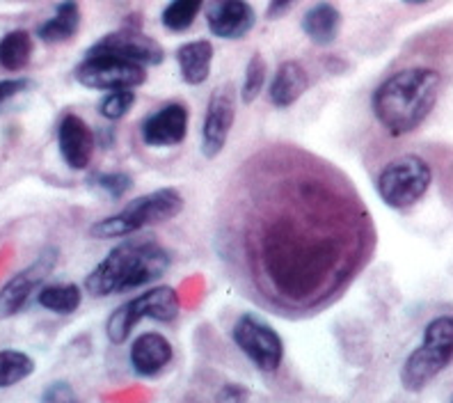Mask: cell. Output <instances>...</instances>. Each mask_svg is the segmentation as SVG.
I'll return each instance as SVG.
<instances>
[{
	"mask_svg": "<svg viewBox=\"0 0 453 403\" xmlns=\"http://www.w3.org/2000/svg\"><path fill=\"white\" fill-rule=\"evenodd\" d=\"M183 205L186 202H183V195L177 188H156L151 193L131 199L122 211L96 221L89 227V234L99 241L133 236L147 227L161 225V222H170L172 218H177L183 211Z\"/></svg>",
	"mask_w": 453,
	"mask_h": 403,
	"instance_id": "obj_4",
	"label": "cell"
},
{
	"mask_svg": "<svg viewBox=\"0 0 453 403\" xmlns=\"http://www.w3.org/2000/svg\"><path fill=\"white\" fill-rule=\"evenodd\" d=\"M39 307L53 312V314H73L83 303V291L72 282H60V284H46L37 291Z\"/></svg>",
	"mask_w": 453,
	"mask_h": 403,
	"instance_id": "obj_22",
	"label": "cell"
},
{
	"mask_svg": "<svg viewBox=\"0 0 453 403\" xmlns=\"http://www.w3.org/2000/svg\"><path fill=\"white\" fill-rule=\"evenodd\" d=\"M213 44L209 39H195L186 42L177 49V65L181 72V81L190 88L204 85L211 76V65H213Z\"/></svg>",
	"mask_w": 453,
	"mask_h": 403,
	"instance_id": "obj_18",
	"label": "cell"
},
{
	"mask_svg": "<svg viewBox=\"0 0 453 403\" xmlns=\"http://www.w3.org/2000/svg\"><path fill=\"white\" fill-rule=\"evenodd\" d=\"M58 264V250L49 248L39 254L37 260L30 266H26L23 271H19L17 275H12L10 280L0 287V321L12 319L14 314L28 305V300L33 298V293L42 289L46 277L53 273Z\"/></svg>",
	"mask_w": 453,
	"mask_h": 403,
	"instance_id": "obj_12",
	"label": "cell"
},
{
	"mask_svg": "<svg viewBox=\"0 0 453 403\" xmlns=\"http://www.w3.org/2000/svg\"><path fill=\"white\" fill-rule=\"evenodd\" d=\"M81 28V7L78 0H62L56 14L37 28V37L44 44H65Z\"/></svg>",
	"mask_w": 453,
	"mask_h": 403,
	"instance_id": "obj_20",
	"label": "cell"
},
{
	"mask_svg": "<svg viewBox=\"0 0 453 403\" xmlns=\"http://www.w3.org/2000/svg\"><path fill=\"white\" fill-rule=\"evenodd\" d=\"M181 312V300H179L177 289L161 284V287H151L144 293H138L135 298L127 300L108 316L105 321V337L111 339L115 346L127 342L131 337L133 328L138 326L140 321L150 319L158 323H172Z\"/></svg>",
	"mask_w": 453,
	"mask_h": 403,
	"instance_id": "obj_7",
	"label": "cell"
},
{
	"mask_svg": "<svg viewBox=\"0 0 453 403\" xmlns=\"http://www.w3.org/2000/svg\"><path fill=\"white\" fill-rule=\"evenodd\" d=\"M453 360V316H435L424 328V339L401 367V385L408 392H421L442 374Z\"/></svg>",
	"mask_w": 453,
	"mask_h": 403,
	"instance_id": "obj_5",
	"label": "cell"
},
{
	"mask_svg": "<svg viewBox=\"0 0 453 403\" xmlns=\"http://www.w3.org/2000/svg\"><path fill=\"white\" fill-rule=\"evenodd\" d=\"M300 26L311 44L330 46L337 42L339 33H342V12L327 0H321L304 12Z\"/></svg>",
	"mask_w": 453,
	"mask_h": 403,
	"instance_id": "obj_19",
	"label": "cell"
},
{
	"mask_svg": "<svg viewBox=\"0 0 453 403\" xmlns=\"http://www.w3.org/2000/svg\"><path fill=\"white\" fill-rule=\"evenodd\" d=\"M451 403H453V399H451Z\"/></svg>",
	"mask_w": 453,
	"mask_h": 403,
	"instance_id": "obj_32",
	"label": "cell"
},
{
	"mask_svg": "<svg viewBox=\"0 0 453 403\" xmlns=\"http://www.w3.org/2000/svg\"><path fill=\"white\" fill-rule=\"evenodd\" d=\"M238 92L234 83L218 85L209 97L202 124V156L209 160L218 159L225 151L229 133L236 122Z\"/></svg>",
	"mask_w": 453,
	"mask_h": 403,
	"instance_id": "obj_11",
	"label": "cell"
},
{
	"mask_svg": "<svg viewBox=\"0 0 453 403\" xmlns=\"http://www.w3.org/2000/svg\"><path fill=\"white\" fill-rule=\"evenodd\" d=\"M133 105H135V92L133 89H117V92H108L101 99L99 112L101 117L111 120V122H119L122 117L128 115Z\"/></svg>",
	"mask_w": 453,
	"mask_h": 403,
	"instance_id": "obj_26",
	"label": "cell"
},
{
	"mask_svg": "<svg viewBox=\"0 0 453 403\" xmlns=\"http://www.w3.org/2000/svg\"><path fill=\"white\" fill-rule=\"evenodd\" d=\"M218 244L255 296L298 314L326 307L369 264L376 225L337 166L275 144L234 172Z\"/></svg>",
	"mask_w": 453,
	"mask_h": 403,
	"instance_id": "obj_1",
	"label": "cell"
},
{
	"mask_svg": "<svg viewBox=\"0 0 453 403\" xmlns=\"http://www.w3.org/2000/svg\"><path fill=\"white\" fill-rule=\"evenodd\" d=\"M30 88H33V81H30V78H3V81H0V112L5 111L7 105L17 99V97L28 92Z\"/></svg>",
	"mask_w": 453,
	"mask_h": 403,
	"instance_id": "obj_29",
	"label": "cell"
},
{
	"mask_svg": "<svg viewBox=\"0 0 453 403\" xmlns=\"http://www.w3.org/2000/svg\"><path fill=\"white\" fill-rule=\"evenodd\" d=\"M96 138L89 124L76 112H66L58 124V150L69 170H88L95 156Z\"/></svg>",
	"mask_w": 453,
	"mask_h": 403,
	"instance_id": "obj_15",
	"label": "cell"
},
{
	"mask_svg": "<svg viewBox=\"0 0 453 403\" xmlns=\"http://www.w3.org/2000/svg\"><path fill=\"white\" fill-rule=\"evenodd\" d=\"M204 5L206 0H170L161 14L163 26L170 33H186Z\"/></svg>",
	"mask_w": 453,
	"mask_h": 403,
	"instance_id": "obj_24",
	"label": "cell"
},
{
	"mask_svg": "<svg viewBox=\"0 0 453 403\" xmlns=\"http://www.w3.org/2000/svg\"><path fill=\"white\" fill-rule=\"evenodd\" d=\"M190 111L186 104H165L140 124V138L147 147H177L188 136Z\"/></svg>",
	"mask_w": 453,
	"mask_h": 403,
	"instance_id": "obj_13",
	"label": "cell"
},
{
	"mask_svg": "<svg viewBox=\"0 0 453 403\" xmlns=\"http://www.w3.org/2000/svg\"><path fill=\"white\" fill-rule=\"evenodd\" d=\"M310 88V74L298 60H287L277 66L275 76L268 88V99L275 108L287 111L293 104H298L300 97Z\"/></svg>",
	"mask_w": 453,
	"mask_h": 403,
	"instance_id": "obj_17",
	"label": "cell"
},
{
	"mask_svg": "<svg viewBox=\"0 0 453 403\" xmlns=\"http://www.w3.org/2000/svg\"><path fill=\"white\" fill-rule=\"evenodd\" d=\"M298 3L300 0H268L265 19H268V21H277V19H282L284 14H288Z\"/></svg>",
	"mask_w": 453,
	"mask_h": 403,
	"instance_id": "obj_30",
	"label": "cell"
},
{
	"mask_svg": "<svg viewBox=\"0 0 453 403\" xmlns=\"http://www.w3.org/2000/svg\"><path fill=\"white\" fill-rule=\"evenodd\" d=\"M204 19L209 33L226 42L248 37L257 26V12L248 0H209Z\"/></svg>",
	"mask_w": 453,
	"mask_h": 403,
	"instance_id": "obj_14",
	"label": "cell"
},
{
	"mask_svg": "<svg viewBox=\"0 0 453 403\" xmlns=\"http://www.w3.org/2000/svg\"><path fill=\"white\" fill-rule=\"evenodd\" d=\"M405 5H426V3H431V0H403Z\"/></svg>",
	"mask_w": 453,
	"mask_h": 403,
	"instance_id": "obj_31",
	"label": "cell"
},
{
	"mask_svg": "<svg viewBox=\"0 0 453 403\" xmlns=\"http://www.w3.org/2000/svg\"><path fill=\"white\" fill-rule=\"evenodd\" d=\"M440 88L442 76L435 69L408 66L394 72L373 89L371 111L392 138H403L428 120L440 99Z\"/></svg>",
	"mask_w": 453,
	"mask_h": 403,
	"instance_id": "obj_2",
	"label": "cell"
},
{
	"mask_svg": "<svg viewBox=\"0 0 453 403\" xmlns=\"http://www.w3.org/2000/svg\"><path fill=\"white\" fill-rule=\"evenodd\" d=\"M85 56H111L142 66H156L165 60V50L154 37L142 33L140 23H133V26L127 23L122 30L105 35L99 42H95L85 50Z\"/></svg>",
	"mask_w": 453,
	"mask_h": 403,
	"instance_id": "obj_10",
	"label": "cell"
},
{
	"mask_svg": "<svg viewBox=\"0 0 453 403\" xmlns=\"http://www.w3.org/2000/svg\"><path fill=\"white\" fill-rule=\"evenodd\" d=\"M33 35L28 30H12L0 39V66L5 72H23L33 58Z\"/></svg>",
	"mask_w": 453,
	"mask_h": 403,
	"instance_id": "obj_21",
	"label": "cell"
},
{
	"mask_svg": "<svg viewBox=\"0 0 453 403\" xmlns=\"http://www.w3.org/2000/svg\"><path fill=\"white\" fill-rule=\"evenodd\" d=\"M89 183L99 188L101 193H105L111 199H122L131 190L133 177L127 172H99L89 179Z\"/></svg>",
	"mask_w": 453,
	"mask_h": 403,
	"instance_id": "obj_27",
	"label": "cell"
},
{
	"mask_svg": "<svg viewBox=\"0 0 453 403\" xmlns=\"http://www.w3.org/2000/svg\"><path fill=\"white\" fill-rule=\"evenodd\" d=\"M265 78H268V65H265L261 53H255V56L248 60V65H245L243 85L238 89V97H241V101H243L245 105L255 104V101L259 99L261 92H264L265 88Z\"/></svg>",
	"mask_w": 453,
	"mask_h": 403,
	"instance_id": "obj_25",
	"label": "cell"
},
{
	"mask_svg": "<svg viewBox=\"0 0 453 403\" xmlns=\"http://www.w3.org/2000/svg\"><path fill=\"white\" fill-rule=\"evenodd\" d=\"M172 264V254L154 238H128L89 271L85 291L95 298L133 291L161 280Z\"/></svg>",
	"mask_w": 453,
	"mask_h": 403,
	"instance_id": "obj_3",
	"label": "cell"
},
{
	"mask_svg": "<svg viewBox=\"0 0 453 403\" xmlns=\"http://www.w3.org/2000/svg\"><path fill=\"white\" fill-rule=\"evenodd\" d=\"M431 183V163L417 154H403L378 172L376 193L389 209L408 211L426 198Z\"/></svg>",
	"mask_w": 453,
	"mask_h": 403,
	"instance_id": "obj_6",
	"label": "cell"
},
{
	"mask_svg": "<svg viewBox=\"0 0 453 403\" xmlns=\"http://www.w3.org/2000/svg\"><path fill=\"white\" fill-rule=\"evenodd\" d=\"M232 339L238 351L264 374H273L282 367L284 342L280 332L261 316L241 314L232 328Z\"/></svg>",
	"mask_w": 453,
	"mask_h": 403,
	"instance_id": "obj_8",
	"label": "cell"
},
{
	"mask_svg": "<svg viewBox=\"0 0 453 403\" xmlns=\"http://www.w3.org/2000/svg\"><path fill=\"white\" fill-rule=\"evenodd\" d=\"M172 358H174V348L161 332H142L128 351L133 371L142 378H154L161 374L170 365Z\"/></svg>",
	"mask_w": 453,
	"mask_h": 403,
	"instance_id": "obj_16",
	"label": "cell"
},
{
	"mask_svg": "<svg viewBox=\"0 0 453 403\" xmlns=\"http://www.w3.org/2000/svg\"><path fill=\"white\" fill-rule=\"evenodd\" d=\"M73 78L83 88L101 92L135 89L147 83V66L111 56H85L73 69Z\"/></svg>",
	"mask_w": 453,
	"mask_h": 403,
	"instance_id": "obj_9",
	"label": "cell"
},
{
	"mask_svg": "<svg viewBox=\"0 0 453 403\" xmlns=\"http://www.w3.org/2000/svg\"><path fill=\"white\" fill-rule=\"evenodd\" d=\"M35 374V360L23 351H0V390L19 385Z\"/></svg>",
	"mask_w": 453,
	"mask_h": 403,
	"instance_id": "obj_23",
	"label": "cell"
},
{
	"mask_svg": "<svg viewBox=\"0 0 453 403\" xmlns=\"http://www.w3.org/2000/svg\"><path fill=\"white\" fill-rule=\"evenodd\" d=\"M42 403H83L78 392L73 390L72 383L66 381H53L44 387V392H42Z\"/></svg>",
	"mask_w": 453,
	"mask_h": 403,
	"instance_id": "obj_28",
	"label": "cell"
}]
</instances>
